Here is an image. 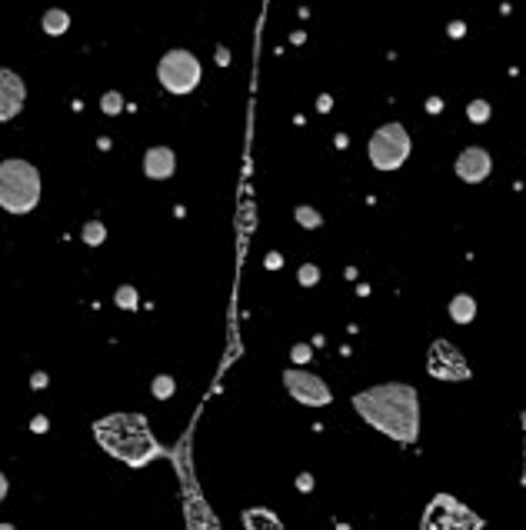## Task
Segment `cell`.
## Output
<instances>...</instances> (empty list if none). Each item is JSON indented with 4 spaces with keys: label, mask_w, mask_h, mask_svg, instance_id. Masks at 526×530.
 I'll use <instances>...</instances> for the list:
<instances>
[{
    "label": "cell",
    "mask_w": 526,
    "mask_h": 530,
    "mask_svg": "<svg viewBox=\"0 0 526 530\" xmlns=\"http://www.w3.org/2000/svg\"><path fill=\"white\" fill-rule=\"evenodd\" d=\"M427 370L437 380H470V364L449 341H433L427 353Z\"/></svg>",
    "instance_id": "cell-6"
},
{
    "label": "cell",
    "mask_w": 526,
    "mask_h": 530,
    "mask_svg": "<svg viewBox=\"0 0 526 530\" xmlns=\"http://www.w3.org/2000/svg\"><path fill=\"white\" fill-rule=\"evenodd\" d=\"M293 360H310V347H293Z\"/></svg>",
    "instance_id": "cell-22"
},
{
    "label": "cell",
    "mask_w": 526,
    "mask_h": 530,
    "mask_svg": "<svg viewBox=\"0 0 526 530\" xmlns=\"http://www.w3.org/2000/svg\"><path fill=\"white\" fill-rule=\"evenodd\" d=\"M490 170H493V160H490V154H486L483 147H466V150H460V157H457V177L466 180V184L486 180Z\"/></svg>",
    "instance_id": "cell-9"
},
{
    "label": "cell",
    "mask_w": 526,
    "mask_h": 530,
    "mask_svg": "<svg viewBox=\"0 0 526 530\" xmlns=\"http://www.w3.org/2000/svg\"><path fill=\"white\" fill-rule=\"evenodd\" d=\"M100 107H103V114H110V117H113V114L123 111V97L117 94V90H107V94L100 97Z\"/></svg>",
    "instance_id": "cell-18"
},
{
    "label": "cell",
    "mask_w": 526,
    "mask_h": 530,
    "mask_svg": "<svg viewBox=\"0 0 526 530\" xmlns=\"http://www.w3.org/2000/svg\"><path fill=\"white\" fill-rule=\"evenodd\" d=\"M243 524H247V527H280V520L276 517H263V514H257V510H250V514L243 517Z\"/></svg>",
    "instance_id": "cell-20"
},
{
    "label": "cell",
    "mask_w": 526,
    "mask_h": 530,
    "mask_svg": "<svg viewBox=\"0 0 526 530\" xmlns=\"http://www.w3.org/2000/svg\"><path fill=\"white\" fill-rule=\"evenodd\" d=\"M67 27H70V13L60 11V7H50V11L44 13V31L50 33V37H60V33H67Z\"/></svg>",
    "instance_id": "cell-13"
},
{
    "label": "cell",
    "mask_w": 526,
    "mask_h": 530,
    "mask_svg": "<svg viewBox=\"0 0 526 530\" xmlns=\"http://www.w3.org/2000/svg\"><path fill=\"white\" fill-rule=\"evenodd\" d=\"M40 200V174L27 160L0 164V204L7 214H30Z\"/></svg>",
    "instance_id": "cell-3"
},
{
    "label": "cell",
    "mask_w": 526,
    "mask_h": 530,
    "mask_svg": "<svg viewBox=\"0 0 526 530\" xmlns=\"http://www.w3.org/2000/svg\"><path fill=\"white\" fill-rule=\"evenodd\" d=\"M80 237H84V243H90V247H100L103 237H107V231H103V223H100V221H90V223H84Z\"/></svg>",
    "instance_id": "cell-16"
},
{
    "label": "cell",
    "mask_w": 526,
    "mask_h": 530,
    "mask_svg": "<svg viewBox=\"0 0 526 530\" xmlns=\"http://www.w3.org/2000/svg\"><path fill=\"white\" fill-rule=\"evenodd\" d=\"M117 307L121 310H137V304H140V294H137V287H130V284H123V287H117Z\"/></svg>",
    "instance_id": "cell-15"
},
{
    "label": "cell",
    "mask_w": 526,
    "mask_h": 530,
    "mask_svg": "<svg viewBox=\"0 0 526 530\" xmlns=\"http://www.w3.org/2000/svg\"><path fill=\"white\" fill-rule=\"evenodd\" d=\"M317 280H320V270H317L313 264H303V267H300V284H303V287H313Z\"/></svg>",
    "instance_id": "cell-21"
},
{
    "label": "cell",
    "mask_w": 526,
    "mask_h": 530,
    "mask_svg": "<svg viewBox=\"0 0 526 530\" xmlns=\"http://www.w3.org/2000/svg\"><path fill=\"white\" fill-rule=\"evenodd\" d=\"M157 77L170 94H190L200 84V60L190 50H167L157 64Z\"/></svg>",
    "instance_id": "cell-5"
},
{
    "label": "cell",
    "mask_w": 526,
    "mask_h": 530,
    "mask_svg": "<svg viewBox=\"0 0 526 530\" xmlns=\"http://www.w3.org/2000/svg\"><path fill=\"white\" fill-rule=\"evenodd\" d=\"M174 170H177V157L170 147H150L143 154V174L150 180H167Z\"/></svg>",
    "instance_id": "cell-11"
},
{
    "label": "cell",
    "mask_w": 526,
    "mask_h": 530,
    "mask_svg": "<svg viewBox=\"0 0 526 530\" xmlns=\"http://www.w3.org/2000/svg\"><path fill=\"white\" fill-rule=\"evenodd\" d=\"M449 317L457 324H470L476 317V304H473L470 294H457V297L449 300Z\"/></svg>",
    "instance_id": "cell-12"
},
{
    "label": "cell",
    "mask_w": 526,
    "mask_h": 530,
    "mask_svg": "<svg viewBox=\"0 0 526 530\" xmlns=\"http://www.w3.org/2000/svg\"><path fill=\"white\" fill-rule=\"evenodd\" d=\"M293 217H296V223H300V227H307V231H313V227H320V223H323V217H320V214L310 207V204H300V207L293 210Z\"/></svg>",
    "instance_id": "cell-14"
},
{
    "label": "cell",
    "mask_w": 526,
    "mask_h": 530,
    "mask_svg": "<svg viewBox=\"0 0 526 530\" xmlns=\"http://www.w3.org/2000/svg\"><path fill=\"white\" fill-rule=\"evenodd\" d=\"M523 427H526V414H523ZM523 487H526V464H523Z\"/></svg>",
    "instance_id": "cell-24"
},
{
    "label": "cell",
    "mask_w": 526,
    "mask_h": 530,
    "mask_svg": "<svg viewBox=\"0 0 526 530\" xmlns=\"http://www.w3.org/2000/svg\"><path fill=\"white\" fill-rule=\"evenodd\" d=\"M410 157V133L403 123H384L370 137V164L376 170H396Z\"/></svg>",
    "instance_id": "cell-4"
},
{
    "label": "cell",
    "mask_w": 526,
    "mask_h": 530,
    "mask_svg": "<svg viewBox=\"0 0 526 530\" xmlns=\"http://www.w3.org/2000/svg\"><path fill=\"white\" fill-rule=\"evenodd\" d=\"M94 434L100 447L123 464H147L150 457H157V441L140 414H110L97 420Z\"/></svg>",
    "instance_id": "cell-2"
},
{
    "label": "cell",
    "mask_w": 526,
    "mask_h": 530,
    "mask_svg": "<svg viewBox=\"0 0 526 530\" xmlns=\"http://www.w3.org/2000/svg\"><path fill=\"white\" fill-rule=\"evenodd\" d=\"M284 387L290 397H296L307 407H327L330 404V387L323 384V377L310 374V370H286Z\"/></svg>",
    "instance_id": "cell-7"
},
{
    "label": "cell",
    "mask_w": 526,
    "mask_h": 530,
    "mask_svg": "<svg viewBox=\"0 0 526 530\" xmlns=\"http://www.w3.org/2000/svg\"><path fill=\"white\" fill-rule=\"evenodd\" d=\"M177 390V384H174V377H167V374H160V377H154V397L157 400H167L170 394Z\"/></svg>",
    "instance_id": "cell-17"
},
{
    "label": "cell",
    "mask_w": 526,
    "mask_h": 530,
    "mask_svg": "<svg viewBox=\"0 0 526 530\" xmlns=\"http://www.w3.org/2000/svg\"><path fill=\"white\" fill-rule=\"evenodd\" d=\"M466 117H470L473 123H486L490 121V104H486V100H473L470 107H466Z\"/></svg>",
    "instance_id": "cell-19"
},
{
    "label": "cell",
    "mask_w": 526,
    "mask_h": 530,
    "mask_svg": "<svg viewBox=\"0 0 526 530\" xmlns=\"http://www.w3.org/2000/svg\"><path fill=\"white\" fill-rule=\"evenodd\" d=\"M23 80L13 74V70H4L0 74V121H11L17 117L23 107Z\"/></svg>",
    "instance_id": "cell-10"
},
{
    "label": "cell",
    "mask_w": 526,
    "mask_h": 530,
    "mask_svg": "<svg viewBox=\"0 0 526 530\" xmlns=\"http://www.w3.org/2000/svg\"><path fill=\"white\" fill-rule=\"evenodd\" d=\"M423 527H480V517H473L460 500L443 494V497H437L430 504L427 517H423Z\"/></svg>",
    "instance_id": "cell-8"
},
{
    "label": "cell",
    "mask_w": 526,
    "mask_h": 530,
    "mask_svg": "<svg viewBox=\"0 0 526 530\" xmlns=\"http://www.w3.org/2000/svg\"><path fill=\"white\" fill-rule=\"evenodd\" d=\"M353 407L370 427L400 443H413L420 434V404L410 384H376L353 397Z\"/></svg>",
    "instance_id": "cell-1"
},
{
    "label": "cell",
    "mask_w": 526,
    "mask_h": 530,
    "mask_svg": "<svg viewBox=\"0 0 526 530\" xmlns=\"http://www.w3.org/2000/svg\"><path fill=\"white\" fill-rule=\"evenodd\" d=\"M449 33H453V37H463V23H449Z\"/></svg>",
    "instance_id": "cell-23"
}]
</instances>
